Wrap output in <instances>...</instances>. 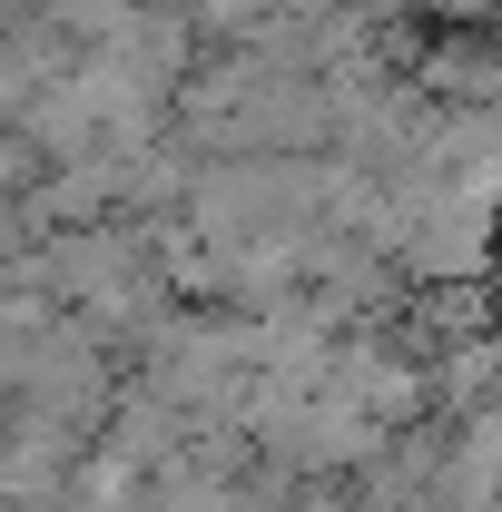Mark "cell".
<instances>
[{
  "mask_svg": "<svg viewBox=\"0 0 502 512\" xmlns=\"http://www.w3.org/2000/svg\"><path fill=\"white\" fill-rule=\"evenodd\" d=\"M20 168H30V158H20V138H0V197L20 188Z\"/></svg>",
  "mask_w": 502,
  "mask_h": 512,
  "instance_id": "6da1fadb",
  "label": "cell"
}]
</instances>
